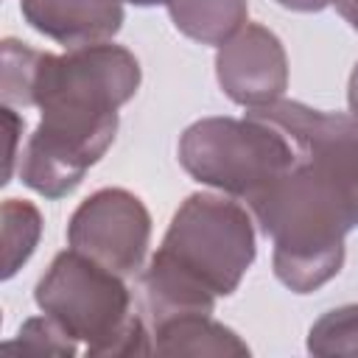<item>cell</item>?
Wrapping results in <instances>:
<instances>
[{"label": "cell", "mask_w": 358, "mask_h": 358, "mask_svg": "<svg viewBox=\"0 0 358 358\" xmlns=\"http://www.w3.org/2000/svg\"><path fill=\"white\" fill-rule=\"evenodd\" d=\"M249 115L288 137L294 165L246 204L274 243V277L313 294L341 271L344 238L358 229V120L288 98Z\"/></svg>", "instance_id": "obj_1"}, {"label": "cell", "mask_w": 358, "mask_h": 358, "mask_svg": "<svg viewBox=\"0 0 358 358\" xmlns=\"http://www.w3.org/2000/svg\"><path fill=\"white\" fill-rule=\"evenodd\" d=\"M140 78V62L123 45L42 50L34 81L42 120L20 154L22 185L45 199L70 196L115 143L117 109L134 98Z\"/></svg>", "instance_id": "obj_2"}, {"label": "cell", "mask_w": 358, "mask_h": 358, "mask_svg": "<svg viewBox=\"0 0 358 358\" xmlns=\"http://www.w3.org/2000/svg\"><path fill=\"white\" fill-rule=\"evenodd\" d=\"M255 255V227L246 207L227 196L190 193L143 271L187 294L218 299L238 291Z\"/></svg>", "instance_id": "obj_3"}, {"label": "cell", "mask_w": 358, "mask_h": 358, "mask_svg": "<svg viewBox=\"0 0 358 358\" xmlns=\"http://www.w3.org/2000/svg\"><path fill=\"white\" fill-rule=\"evenodd\" d=\"M34 302L81 341L87 355L154 352L148 322L131 313V291L123 274L76 249H64L50 260L34 288Z\"/></svg>", "instance_id": "obj_4"}, {"label": "cell", "mask_w": 358, "mask_h": 358, "mask_svg": "<svg viewBox=\"0 0 358 358\" xmlns=\"http://www.w3.org/2000/svg\"><path fill=\"white\" fill-rule=\"evenodd\" d=\"M179 162L196 182L249 201L294 165V148L255 115L201 117L182 131Z\"/></svg>", "instance_id": "obj_5"}, {"label": "cell", "mask_w": 358, "mask_h": 358, "mask_svg": "<svg viewBox=\"0 0 358 358\" xmlns=\"http://www.w3.org/2000/svg\"><path fill=\"white\" fill-rule=\"evenodd\" d=\"M151 241V215L126 187H101L67 221L70 249L129 277L143 268Z\"/></svg>", "instance_id": "obj_6"}, {"label": "cell", "mask_w": 358, "mask_h": 358, "mask_svg": "<svg viewBox=\"0 0 358 358\" xmlns=\"http://www.w3.org/2000/svg\"><path fill=\"white\" fill-rule=\"evenodd\" d=\"M215 78L238 106L260 109L280 101L288 87V56L280 36L260 22H246L218 48Z\"/></svg>", "instance_id": "obj_7"}, {"label": "cell", "mask_w": 358, "mask_h": 358, "mask_svg": "<svg viewBox=\"0 0 358 358\" xmlns=\"http://www.w3.org/2000/svg\"><path fill=\"white\" fill-rule=\"evenodd\" d=\"M20 11L36 34L67 50L109 42L126 20L120 0H20Z\"/></svg>", "instance_id": "obj_8"}, {"label": "cell", "mask_w": 358, "mask_h": 358, "mask_svg": "<svg viewBox=\"0 0 358 358\" xmlns=\"http://www.w3.org/2000/svg\"><path fill=\"white\" fill-rule=\"evenodd\" d=\"M159 355H249V344L210 313H187L151 327Z\"/></svg>", "instance_id": "obj_9"}, {"label": "cell", "mask_w": 358, "mask_h": 358, "mask_svg": "<svg viewBox=\"0 0 358 358\" xmlns=\"http://www.w3.org/2000/svg\"><path fill=\"white\" fill-rule=\"evenodd\" d=\"M168 14L173 28L187 39L199 45L221 48L246 25L249 3L246 0H171Z\"/></svg>", "instance_id": "obj_10"}, {"label": "cell", "mask_w": 358, "mask_h": 358, "mask_svg": "<svg viewBox=\"0 0 358 358\" xmlns=\"http://www.w3.org/2000/svg\"><path fill=\"white\" fill-rule=\"evenodd\" d=\"M3 280H11L34 255L42 235V215L25 199H6L3 210Z\"/></svg>", "instance_id": "obj_11"}, {"label": "cell", "mask_w": 358, "mask_h": 358, "mask_svg": "<svg viewBox=\"0 0 358 358\" xmlns=\"http://www.w3.org/2000/svg\"><path fill=\"white\" fill-rule=\"evenodd\" d=\"M3 103L6 106H34V81L42 50L28 48L20 39H3Z\"/></svg>", "instance_id": "obj_12"}, {"label": "cell", "mask_w": 358, "mask_h": 358, "mask_svg": "<svg viewBox=\"0 0 358 358\" xmlns=\"http://www.w3.org/2000/svg\"><path fill=\"white\" fill-rule=\"evenodd\" d=\"M313 355H358V305H341L322 313L308 330Z\"/></svg>", "instance_id": "obj_13"}, {"label": "cell", "mask_w": 358, "mask_h": 358, "mask_svg": "<svg viewBox=\"0 0 358 358\" xmlns=\"http://www.w3.org/2000/svg\"><path fill=\"white\" fill-rule=\"evenodd\" d=\"M3 350L14 352H45V355H67L73 358L78 352V341L48 313L42 316H31L20 324L17 336L11 341L3 344Z\"/></svg>", "instance_id": "obj_14"}, {"label": "cell", "mask_w": 358, "mask_h": 358, "mask_svg": "<svg viewBox=\"0 0 358 358\" xmlns=\"http://www.w3.org/2000/svg\"><path fill=\"white\" fill-rule=\"evenodd\" d=\"M3 120H6V129H8V157H6V176H3V182H8V179H11L14 159L20 157V154H17V140H20L22 129H25V117H20L11 106L3 103Z\"/></svg>", "instance_id": "obj_15"}, {"label": "cell", "mask_w": 358, "mask_h": 358, "mask_svg": "<svg viewBox=\"0 0 358 358\" xmlns=\"http://www.w3.org/2000/svg\"><path fill=\"white\" fill-rule=\"evenodd\" d=\"M277 6L288 8V11H302V14H313V11H324L327 6H333L336 0H274Z\"/></svg>", "instance_id": "obj_16"}, {"label": "cell", "mask_w": 358, "mask_h": 358, "mask_svg": "<svg viewBox=\"0 0 358 358\" xmlns=\"http://www.w3.org/2000/svg\"><path fill=\"white\" fill-rule=\"evenodd\" d=\"M347 106H350V115L358 120V62H355L350 81H347Z\"/></svg>", "instance_id": "obj_17"}, {"label": "cell", "mask_w": 358, "mask_h": 358, "mask_svg": "<svg viewBox=\"0 0 358 358\" xmlns=\"http://www.w3.org/2000/svg\"><path fill=\"white\" fill-rule=\"evenodd\" d=\"M336 8L350 22V28L358 34V0H336Z\"/></svg>", "instance_id": "obj_18"}, {"label": "cell", "mask_w": 358, "mask_h": 358, "mask_svg": "<svg viewBox=\"0 0 358 358\" xmlns=\"http://www.w3.org/2000/svg\"><path fill=\"white\" fill-rule=\"evenodd\" d=\"M120 3H131V6H140V8H151V6H168L171 0H120Z\"/></svg>", "instance_id": "obj_19"}]
</instances>
